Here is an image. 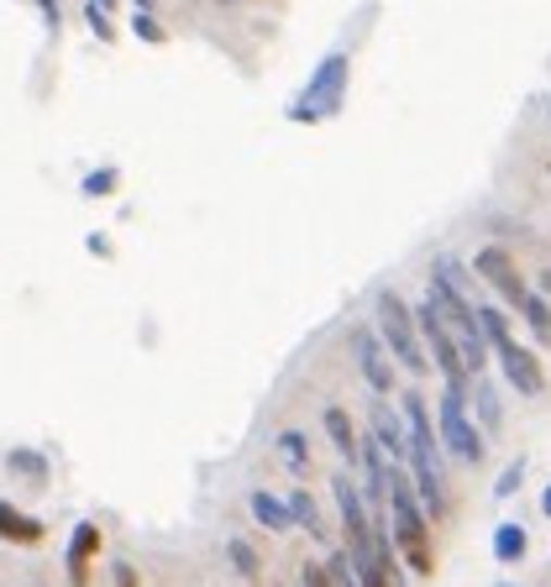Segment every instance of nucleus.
Listing matches in <instances>:
<instances>
[{
	"label": "nucleus",
	"instance_id": "nucleus-1",
	"mask_svg": "<svg viewBox=\"0 0 551 587\" xmlns=\"http://www.w3.org/2000/svg\"><path fill=\"white\" fill-rule=\"evenodd\" d=\"M384 503H389V535H395L399 561L415 572V577H430L436 572V546H430V514L421 494H415V477L389 462V477H384Z\"/></svg>",
	"mask_w": 551,
	"mask_h": 587
},
{
	"label": "nucleus",
	"instance_id": "nucleus-2",
	"mask_svg": "<svg viewBox=\"0 0 551 587\" xmlns=\"http://www.w3.org/2000/svg\"><path fill=\"white\" fill-rule=\"evenodd\" d=\"M478 325H484V336H489V352L504 362V378L515 383L525 399H536V394L547 388V373H541V362H536V357H530L521 341L510 336V325H504V315H499V310L478 304Z\"/></svg>",
	"mask_w": 551,
	"mask_h": 587
},
{
	"label": "nucleus",
	"instance_id": "nucleus-3",
	"mask_svg": "<svg viewBox=\"0 0 551 587\" xmlns=\"http://www.w3.org/2000/svg\"><path fill=\"white\" fill-rule=\"evenodd\" d=\"M436 436L441 446L458 457V462H484V436H478V425H473V414H467V388H452L447 383V394H441V404H436Z\"/></svg>",
	"mask_w": 551,
	"mask_h": 587
},
{
	"label": "nucleus",
	"instance_id": "nucleus-4",
	"mask_svg": "<svg viewBox=\"0 0 551 587\" xmlns=\"http://www.w3.org/2000/svg\"><path fill=\"white\" fill-rule=\"evenodd\" d=\"M378 330H384L389 352H395L410 373H430V357H426V347H421V321L404 310L399 294H378Z\"/></svg>",
	"mask_w": 551,
	"mask_h": 587
},
{
	"label": "nucleus",
	"instance_id": "nucleus-5",
	"mask_svg": "<svg viewBox=\"0 0 551 587\" xmlns=\"http://www.w3.org/2000/svg\"><path fill=\"white\" fill-rule=\"evenodd\" d=\"M473 267H478V278H489V284L504 294L510 304H525V299H530V289H525V278H521V267H515V258H510L504 247H484Z\"/></svg>",
	"mask_w": 551,
	"mask_h": 587
},
{
	"label": "nucleus",
	"instance_id": "nucleus-6",
	"mask_svg": "<svg viewBox=\"0 0 551 587\" xmlns=\"http://www.w3.org/2000/svg\"><path fill=\"white\" fill-rule=\"evenodd\" d=\"M341 68H347V59H326L321 79H315V85H310V95L300 100V105H295V121H321V111H337Z\"/></svg>",
	"mask_w": 551,
	"mask_h": 587
},
{
	"label": "nucleus",
	"instance_id": "nucleus-7",
	"mask_svg": "<svg viewBox=\"0 0 551 587\" xmlns=\"http://www.w3.org/2000/svg\"><path fill=\"white\" fill-rule=\"evenodd\" d=\"M373 440L384 446L389 462L404 467V462H410V425H404V410L395 414L389 404H378V410H373Z\"/></svg>",
	"mask_w": 551,
	"mask_h": 587
},
{
	"label": "nucleus",
	"instance_id": "nucleus-8",
	"mask_svg": "<svg viewBox=\"0 0 551 587\" xmlns=\"http://www.w3.org/2000/svg\"><path fill=\"white\" fill-rule=\"evenodd\" d=\"M352 352H358V362H363V378L373 383L378 394H389V388H395V367H389V357L378 352V341H373L367 330L352 336Z\"/></svg>",
	"mask_w": 551,
	"mask_h": 587
},
{
	"label": "nucleus",
	"instance_id": "nucleus-9",
	"mask_svg": "<svg viewBox=\"0 0 551 587\" xmlns=\"http://www.w3.org/2000/svg\"><path fill=\"white\" fill-rule=\"evenodd\" d=\"M95 551H100V525H79V529H74V540H68V583H74V587L90 583Z\"/></svg>",
	"mask_w": 551,
	"mask_h": 587
},
{
	"label": "nucleus",
	"instance_id": "nucleus-10",
	"mask_svg": "<svg viewBox=\"0 0 551 587\" xmlns=\"http://www.w3.org/2000/svg\"><path fill=\"white\" fill-rule=\"evenodd\" d=\"M42 520H32L22 514L16 503H0V540H11V546H42Z\"/></svg>",
	"mask_w": 551,
	"mask_h": 587
},
{
	"label": "nucleus",
	"instance_id": "nucleus-11",
	"mask_svg": "<svg viewBox=\"0 0 551 587\" xmlns=\"http://www.w3.org/2000/svg\"><path fill=\"white\" fill-rule=\"evenodd\" d=\"M252 520H258V525H263V529H274V535H284V529L295 525V514H289V503H278L274 494H263V488L252 494Z\"/></svg>",
	"mask_w": 551,
	"mask_h": 587
},
{
	"label": "nucleus",
	"instance_id": "nucleus-12",
	"mask_svg": "<svg viewBox=\"0 0 551 587\" xmlns=\"http://www.w3.org/2000/svg\"><path fill=\"white\" fill-rule=\"evenodd\" d=\"M467 404H473V414H478V420H484V430H499V425H504V414H499V399H493V388L484 378H473L467 383Z\"/></svg>",
	"mask_w": 551,
	"mask_h": 587
},
{
	"label": "nucleus",
	"instance_id": "nucleus-13",
	"mask_svg": "<svg viewBox=\"0 0 551 587\" xmlns=\"http://www.w3.org/2000/svg\"><path fill=\"white\" fill-rule=\"evenodd\" d=\"M525 551H530V535H525V525H499V529H493V561L515 566Z\"/></svg>",
	"mask_w": 551,
	"mask_h": 587
},
{
	"label": "nucleus",
	"instance_id": "nucleus-14",
	"mask_svg": "<svg viewBox=\"0 0 551 587\" xmlns=\"http://www.w3.org/2000/svg\"><path fill=\"white\" fill-rule=\"evenodd\" d=\"M326 430H331V440H337V451L347 457V462H358V451H363V440H358V430H352V420H347V410H326Z\"/></svg>",
	"mask_w": 551,
	"mask_h": 587
},
{
	"label": "nucleus",
	"instance_id": "nucleus-15",
	"mask_svg": "<svg viewBox=\"0 0 551 587\" xmlns=\"http://www.w3.org/2000/svg\"><path fill=\"white\" fill-rule=\"evenodd\" d=\"M289 514H295V525H305V529H310V540H326L321 509H315V499H310L305 488H295V494H289Z\"/></svg>",
	"mask_w": 551,
	"mask_h": 587
},
{
	"label": "nucleus",
	"instance_id": "nucleus-16",
	"mask_svg": "<svg viewBox=\"0 0 551 587\" xmlns=\"http://www.w3.org/2000/svg\"><path fill=\"white\" fill-rule=\"evenodd\" d=\"M226 557H231V566H237L242 577H263V566H258V551H252L247 540H226Z\"/></svg>",
	"mask_w": 551,
	"mask_h": 587
},
{
	"label": "nucleus",
	"instance_id": "nucleus-17",
	"mask_svg": "<svg viewBox=\"0 0 551 587\" xmlns=\"http://www.w3.org/2000/svg\"><path fill=\"white\" fill-rule=\"evenodd\" d=\"M521 310H525V321H530V330H536V341H551V310H547V304L530 294Z\"/></svg>",
	"mask_w": 551,
	"mask_h": 587
},
{
	"label": "nucleus",
	"instance_id": "nucleus-18",
	"mask_svg": "<svg viewBox=\"0 0 551 587\" xmlns=\"http://www.w3.org/2000/svg\"><path fill=\"white\" fill-rule=\"evenodd\" d=\"M326 572H331V587H363L358 583V572H352V557H347V551H331V557H326Z\"/></svg>",
	"mask_w": 551,
	"mask_h": 587
},
{
	"label": "nucleus",
	"instance_id": "nucleus-19",
	"mask_svg": "<svg viewBox=\"0 0 551 587\" xmlns=\"http://www.w3.org/2000/svg\"><path fill=\"white\" fill-rule=\"evenodd\" d=\"M278 446H284V457H289V467H295V472L310 467V451H305V436H300V430H284Z\"/></svg>",
	"mask_w": 551,
	"mask_h": 587
},
{
	"label": "nucleus",
	"instance_id": "nucleus-20",
	"mask_svg": "<svg viewBox=\"0 0 551 587\" xmlns=\"http://www.w3.org/2000/svg\"><path fill=\"white\" fill-rule=\"evenodd\" d=\"M11 472H22V477H32V483H42V477H48V462H42L37 451H11Z\"/></svg>",
	"mask_w": 551,
	"mask_h": 587
},
{
	"label": "nucleus",
	"instance_id": "nucleus-21",
	"mask_svg": "<svg viewBox=\"0 0 551 587\" xmlns=\"http://www.w3.org/2000/svg\"><path fill=\"white\" fill-rule=\"evenodd\" d=\"M521 483H525V457H515L510 467L499 472V483H493V499H510V494H515Z\"/></svg>",
	"mask_w": 551,
	"mask_h": 587
},
{
	"label": "nucleus",
	"instance_id": "nucleus-22",
	"mask_svg": "<svg viewBox=\"0 0 551 587\" xmlns=\"http://www.w3.org/2000/svg\"><path fill=\"white\" fill-rule=\"evenodd\" d=\"M300 583H305V587H331V572H326V561H305Z\"/></svg>",
	"mask_w": 551,
	"mask_h": 587
},
{
	"label": "nucleus",
	"instance_id": "nucleus-23",
	"mask_svg": "<svg viewBox=\"0 0 551 587\" xmlns=\"http://www.w3.org/2000/svg\"><path fill=\"white\" fill-rule=\"evenodd\" d=\"M116 587H137V572L126 561H116Z\"/></svg>",
	"mask_w": 551,
	"mask_h": 587
},
{
	"label": "nucleus",
	"instance_id": "nucleus-24",
	"mask_svg": "<svg viewBox=\"0 0 551 587\" xmlns=\"http://www.w3.org/2000/svg\"><path fill=\"white\" fill-rule=\"evenodd\" d=\"M137 32H142V37H153V42L163 37V32H158V22H148V16H137Z\"/></svg>",
	"mask_w": 551,
	"mask_h": 587
},
{
	"label": "nucleus",
	"instance_id": "nucleus-25",
	"mask_svg": "<svg viewBox=\"0 0 551 587\" xmlns=\"http://www.w3.org/2000/svg\"><path fill=\"white\" fill-rule=\"evenodd\" d=\"M541 514H547V520H551V488H547V494H541Z\"/></svg>",
	"mask_w": 551,
	"mask_h": 587
},
{
	"label": "nucleus",
	"instance_id": "nucleus-26",
	"mask_svg": "<svg viewBox=\"0 0 551 587\" xmlns=\"http://www.w3.org/2000/svg\"><path fill=\"white\" fill-rule=\"evenodd\" d=\"M547 289H551V273H547Z\"/></svg>",
	"mask_w": 551,
	"mask_h": 587
}]
</instances>
